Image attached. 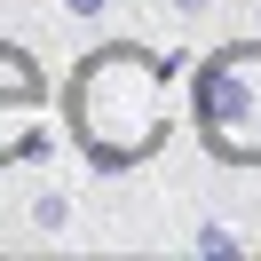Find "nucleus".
Returning <instances> with one entry per match:
<instances>
[{
    "label": "nucleus",
    "instance_id": "obj_1",
    "mask_svg": "<svg viewBox=\"0 0 261 261\" xmlns=\"http://www.w3.org/2000/svg\"><path fill=\"white\" fill-rule=\"evenodd\" d=\"M64 119H71L80 150L103 174L143 166L150 150L166 143V71H159V56L127 48V40L80 56V71H71V87H64Z\"/></svg>",
    "mask_w": 261,
    "mask_h": 261
},
{
    "label": "nucleus",
    "instance_id": "obj_2",
    "mask_svg": "<svg viewBox=\"0 0 261 261\" xmlns=\"http://www.w3.org/2000/svg\"><path fill=\"white\" fill-rule=\"evenodd\" d=\"M190 119H198V143L222 166H261V32L229 40L198 64Z\"/></svg>",
    "mask_w": 261,
    "mask_h": 261
},
{
    "label": "nucleus",
    "instance_id": "obj_3",
    "mask_svg": "<svg viewBox=\"0 0 261 261\" xmlns=\"http://www.w3.org/2000/svg\"><path fill=\"white\" fill-rule=\"evenodd\" d=\"M32 103H40V71L24 48H0V159L32 150Z\"/></svg>",
    "mask_w": 261,
    "mask_h": 261
},
{
    "label": "nucleus",
    "instance_id": "obj_4",
    "mask_svg": "<svg viewBox=\"0 0 261 261\" xmlns=\"http://www.w3.org/2000/svg\"><path fill=\"white\" fill-rule=\"evenodd\" d=\"M24 214H32L40 238H56V229L71 222V198H64V190H32V206H24Z\"/></svg>",
    "mask_w": 261,
    "mask_h": 261
},
{
    "label": "nucleus",
    "instance_id": "obj_5",
    "mask_svg": "<svg viewBox=\"0 0 261 261\" xmlns=\"http://www.w3.org/2000/svg\"><path fill=\"white\" fill-rule=\"evenodd\" d=\"M190 245H198V253H238V229H229V222H198Z\"/></svg>",
    "mask_w": 261,
    "mask_h": 261
},
{
    "label": "nucleus",
    "instance_id": "obj_6",
    "mask_svg": "<svg viewBox=\"0 0 261 261\" xmlns=\"http://www.w3.org/2000/svg\"><path fill=\"white\" fill-rule=\"evenodd\" d=\"M166 8H174V24H206L214 16V0H166Z\"/></svg>",
    "mask_w": 261,
    "mask_h": 261
},
{
    "label": "nucleus",
    "instance_id": "obj_7",
    "mask_svg": "<svg viewBox=\"0 0 261 261\" xmlns=\"http://www.w3.org/2000/svg\"><path fill=\"white\" fill-rule=\"evenodd\" d=\"M119 0H64V16H111Z\"/></svg>",
    "mask_w": 261,
    "mask_h": 261
},
{
    "label": "nucleus",
    "instance_id": "obj_8",
    "mask_svg": "<svg viewBox=\"0 0 261 261\" xmlns=\"http://www.w3.org/2000/svg\"><path fill=\"white\" fill-rule=\"evenodd\" d=\"M253 32H261V16H253Z\"/></svg>",
    "mask_w": 261,
    "mask_h": 261
}]
</instances>
